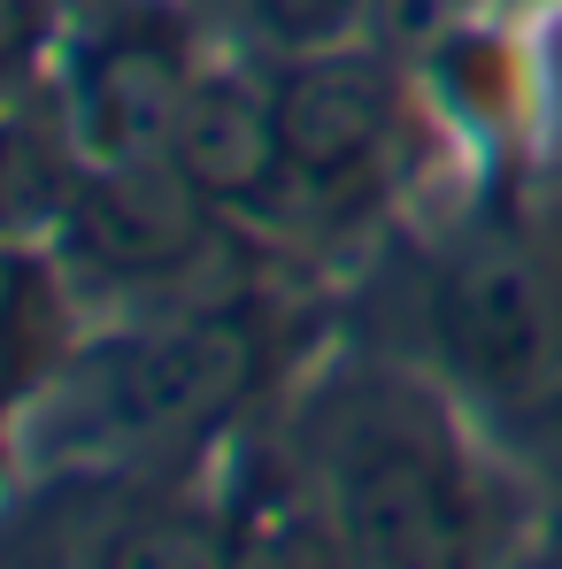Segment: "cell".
I'll return each instance as SVG.
<instances>
[{
  "mask_svg": "<svg viewBox=\"0 0 562 569\" xmlns=\"http://www.w3.org/2000/svg\"><path fill=\"white\" fill-rule=\"evenodd\" d=\"M432 323H440L447 362L463 378L493 385V392L532 385L562 347L555 278H548V262L524 239H477V247H463L455 270L440 278Z\"/></svg>",
  "mask_w": 562,
  "mask_h": 569,
  "instance_id": "1",
  "label": "cell"
},
{
  "mask_svg": "<svg viewBox=\"0 0 562 569\" xmlns=\"http://www.w3.org/2000/svg\"><path fill=\"white\" fill-rule=\"evenodd\" d=\"M332 531L363 562H447L463 555V492L455 470L408 439V431H363L332 462Z\"/></svg>",
  "mask_w": 562,
  "mask_h": 569,
  "instance_id": "2",
  "label": "cell"
},
{
  "mask_svg": "<svg viewBox=\"0 0 562 569\" xmlns=\"http://www.w3.org/2000/svg\"><path fill=\"white\" fill-rule=\"evenodd\" d=\"M247 378H255V331L239 316H193V323L116 347L100 408L116 431L162 439V431H193V423L224 416L247 392Z\"/></svg>",
  "mask_w": 562,
  "mask_h": 569,
  "instance_id": "3",
  "label": "cell"
},
{
  "mask_svg": "<svg viewBox=\"0 0 562 569\" xmlns=\"http://www.w3.org/2000/svg\"><path fill=\"white\" fill-rule=\"evenodd\" d=\"M186 54L170 31L155 23H116L93 54L78 62V147L93 162H147V154H170V131H178V108H186Z\"/></svg>",
  "mask_w": 562,
  "mask_h": 569,
  "instance_id": "4",
  "label": "cell"
},
{
  "mask_svg": "<svg viewBox=\"0 0 562 569\" xmlns=\"http://www.w3.org/2000/svg\"><path fill=\"white\" fill-rule=\"evenodd\" d=\"M270 100H278L285 170H300V178L363 170L377 139L393 131V70L377 54H316Z\"/></svg>",
  "mask_w": 562,
  "mask_h": 569,
  "instance_id": "5",
  "label": "cell"
},
{
  "mask_svg": "<svg viewBox=\"0 0 562 569\" xmlns=\"http://www.w3.org/2000/svg\"><path fill=\"white\" fill-rule=\"evenodd\" d=\"M200 192L170 154L147 162H93V178L70 192V231L108 270H162L193 247Z\"/></svg>",
  "mask_w": 562,
  "mask_h": 569,
  "instance_id": "6",
  "label": "cell"
},
{
  "mask_svg": "<svg viewBox=\"0 0 562 569\" xmlns=\"http://www.w3.org/2000/svg\"><path fill=\"white\" fill-rule=\"evenodd\" d=\"M170 162L200 200H255L285 170L278 100L255 93L247 78H193L170 131Z\"/></svg>",
  "mask_w": 562,
  "mask_h": 569,
  "instance_id": "7",
  "label": "cell"
},
{
  "mask_svg": "<svg viewBox=\"0 0 562 569\" xmlns=\"http://www.w3.org/2000/svg\"><path fill=\"white\" fill-rule=\"evenodd\" d=\"M371 0H255V16L278 31L285 47H332Z\"/></svg>",
  "mask_w": 562,
  "mask_h": 569,
  "instance_id": "8",
  "label": "cell"
},
{
  "mask_svg": "<svg viewBox=\"0 0 562 569\" xmlns=\"http://www.w3.org/2000/svg\"><path fill=\"white\" fill-rule=\"evenodd\" d=\"M455 8H463V0H377V23H385L393 47H424V39L447 31Z\"/></svg>",
  "mask_w": 562,
  "mask_h": 569,
  "instance_id": "9",
  "label": "cell"
},
{
  "mask_svg": "<svg viewBox=\"0 0 562 569\" xmlns=\"http://www.w3.org/2000/svg\"><path fill=\"white\" fill-rule=\"evenodd\" d=\"M39 31H47L39 0H0V78L23 70V62L39 54Z\"/></svg>",
  "mask_w": 562,
  "mask_h": 569,
  "instance_id": "10",
  "label": "cell"
},
{
  "mask_svg": "<svg viewBox=\"0 0 562 569\" xmlns=\"http://www.w3.org/2000/svg\"><path fill=\"white\" fill-rule=\"evenodd\" d=\"M23 300H31V262H23L16 247H0V339L16 331V316H23Z\"/></svg>",
  "mask_w": 562,
  "mask_h": 569,
  "instance_id": "11",
  "label": "cell"
},
{
  "mask_svg": "<svg viewBox=\"0 0 562 569\" xmlns=\"http://www.w3.org/2000/svg\"><path fill=\"white\" fill-rule=\"evenodd\" d=\"M0 347H8V339H0Z\"/></svg>",
  "mask_w": 562,
  "mask_h": 569,
  "instance_id": "12",
  "label": "cell"
}]
</instances>
